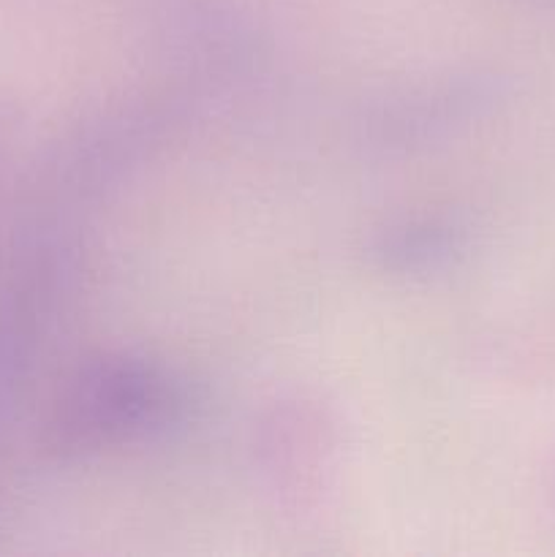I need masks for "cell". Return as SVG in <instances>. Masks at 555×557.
Returning <instances> with one entry per match:
<instances>
[{
	"instance_id": "cell-1",
	"label": "cell",
	"mask_w": 555,
	"mask_h": 557,
	"mask_svg": "<svg viewBox=\"0 0 555 557\" xmlns=\"http://www.w3.org/2000/svg\"><path fill=\"white\" fill-rule=\"evenodd\" d=\"M166 379L141 364H107L87 373L58 419L63 438H92L96 433H125L158 422L172 408Z\"/></svg>"
},
{
	"instance_id": "cell-2",
	"label": "cell",
	"mask_w": 555,
	"mask_h": 557,
	"mask_svg": "<svg viewBox=\"0 0 555 557\" xmlns=\"http://www.w3.org/2000/svg\"><path fill=\"white\" fill-rule=\"evenodd\" d=\"M3 125H5V120H3V114H0V141H3Z\"/></svg>"
}]
</instances>
